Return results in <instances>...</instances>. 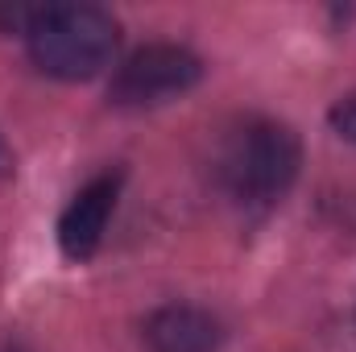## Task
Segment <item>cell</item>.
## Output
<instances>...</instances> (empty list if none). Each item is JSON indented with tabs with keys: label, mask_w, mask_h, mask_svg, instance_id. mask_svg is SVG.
<instances>
[{
	"label": "cell",
	"mask_w": 356,
	"mask_h": 352,
	"mask_svg": "<svg viewBox=\"0 0 356 352\" xmlns=\"http://www.w3.org/2000/svg\"><path fill=\"white\" fill-rule=\"evenodd\" d=\"M302 166V145L290 125H277L266 116L241 120L216 154V178L220 186L245 203V207H269L277 203Z\"/></svg>",
	"instance_id": "cell-1"
},
{
	"label": "cell",
	"mask_w": 356,
	"mask_h": 352,
	"mask_svg": "<svg viewBox=\"0 0 356 352\" xmlns=\"http://www.w3.org/2000/svg\"><path fill=\"white\" fill-rule=\"evenodd\" d=\"M25 42L38 71L79 83V79H95L112 63L120 29L112 13L95 4H42L25 25Z\"/></svg>",
	"instance_id": "cell-2"
},
{
	"label": "cell",
	"mask_w": 356,
	"mask_h": 352,
	"mask_svg": "<svg viewBox=\"0 0 356 352\" xmlns=\"http://www.w3.org/2000/svg\"><path fill=\"white\" fill-rule=\"evenodd\" d=\"M199 79H203V63L186 46L154 42L120 63L108 95L116 108H154V104H170L178 95H186Z\"/></svg>",
	"instance_id": "cell-3"
},
{
	"label": "cell",
	"mask_w": 356,
	"mask_h": 352,
	"mask_svg": "<svg viewBox=\"0 0 356 352\" xmlns=\"http://www.w3.org/2000/svg\"><path fill=\"white\" fill-rule=\"evenodd\" d=\"M116 195H120V175H99L67 203V211L58 220V245L71 262H88L99 249L108 220L116 211Z\"/></svg>",
	"instance_id": "cell-4"
},
{
	"label": "cell",
	"mask_w": 356,
	"mask_h": 352,
	"mask_svg": "<svg viewBox=\"0 0 356 352\" xmlns=\"http://www.w3.org/2000/svg\"><path fill=\"white\" fill-rule=\"evenodd\" d=\"M224 340L220 319L203 307L170 303L145 319V349L149 352H216Z\"/></svg>",
	"instance_id": "cell-5"
},
{
	"label": "cell",
	"mask_w": 356,
	"mask_h": 352,
	"mask_svg": "<svg viewBox=\"0 0 356 352\" xmlns=\"http://www.w3.org/2000/svg\"><path fill=\"white\" fill-rule=\"evenodd\" d=\"M332 125L340 129V137H348V141H356V95H348V99H340V104L332 108Z\"/></svg>",
	"instance_id": "cell-6"
},
{
	"label": "cell",
	"mask_w": 356,
	"mask_h": 352,
	"mask_svg": "<svg viewBox=\"0 0 356 352\" xmlns=\"http://www.w3.org/2000/svg\"><path fill=\"white\" fill-rule=\"evenodd\" d=\"M13 175V150L4 145V137H0V178Z\"/></svg>",
	"instance_id": "cell-7"
},
{
	"label": "cell",
	"mask_w": 356,
	"mask_h": 352,
	"mask_svg": "<svg viewBox=\"0 0 356 352\" xmlns=\"http://www.w3.org/2000/svg\"><path fill=\"white\" fill-rule=\"evenodd\" d=\"M8 352H25V349H8Z\"/></svg>",
	"instance_id": "cell-8"
}]
</instances>
